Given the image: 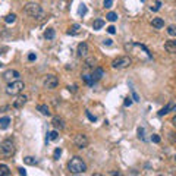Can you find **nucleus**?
<instances>
[{
  "mask_svg": "<svg viewBox=\"0 0 176 176\" xmlns=\"http://www.w3.org/2000/svg\"><path fill=\"white\" fill-rule=\"evenodd\" d=\"M68 169L72 175H81V173H85L87 164L81 157H73L68 164Z\"/></svg>",
  "mask_w": 176,
  "mask_h": 176,
  "instance_id": "f257e3e1",
  "label": "nucleus"
},
{
  "mask_svg": "<svg viewBox=\"0 0 176 176\" xmlns=\"http://www.w3.org/2000/svg\"><path fill=\"white\" fill-rule=\"evenodd\" d=\"M16 151V147H15V141L10 138H6L0 143V154L3 157H12Z\"/></svg>",
  "mask_w": 176,
  "mask_h": 176,
  "instance_id": "f03ea898",
  "label": "nucleus"
},
{
  "mask_svg": "<svg viewBox=\"0 0 176 176\" xmlns=\"http://www.w3.org/2000/svg\"><path fill=\"white\" fill-rule=\"evenodd\" d=\"M24 12L28 16H31V18H40L41 15H43V9H41V6L38 5V3H35V2H33V3H27L24 8Z\"/></svg>",
  "mask_w": 176,
  "mask_h": 176,
  "instance_id": "7ed1b4c3",
  "label": "nucleus"
},
{
  "mask_svg": "<svg viewBox=\"0 0 176 176\" xmlns=\"http://www.w3.org/2000/svg\"><path fill=\"white\" fill-rule=\"evenodd\" d=\"M25 88V84L22 81H19V79H15V81L9 82L8 87H6V93L9 95H18L21 94V91Z\"/></svg>",
  "mask_w": 176,
  "mask_h": 176,
  "instance_id": "20e7f679",
  "label": "nucleus"
},
{
  "mask_svg": "<svg viewBox=\"0 0 176 176\" xmlns=\"http://www.w3.org/2000/svg\"><path fill=\"white\" fill-rule=\"evenodd\" d=\"M131 63H132V60L128 56H119L112 62V68L113 69H125V68L131 66Z\"/></svg>",
  "mask_w": 176,
  "mask_h": 176,
  "instance_id": "39448f33",
  "label": "nucleus"
},
{
  "mask_svg": "<svg viewBox=\"0 0 176 176\" xmlns=\"http://www.w3.org/2000/svg\"><path fill=\"white\" fill-rule=\"evenodd\" d=\"M88 137H87L85 133H78L73 137V144H75V147L78 148H85L88 147Z\"/></svg>",
  "mask_w": 176,
  "mask_h": 176,
  "instance_id": "423d86ee",
  "label": "nucleus"
},
{
  "mask_svg": "<svg viewBox=\"0 0 176 176\" xmlns=\"http://www.w3.org/2000/svg\"><path fill=\"white\" fill-rule=\"evenodd\" d=\"M57 84H59V79H57V76H54V75H47L43 81L44 88H47V90H54L57 87Z\"/></svg>",
  "mask_w": 176,
  "mask_h": 176,
  "instance_id": "0eeeda50",
  "label": "nucleus"
},
{
  "mask_svg": "<svg viewBox=\"0 0 176 176\" xmlns=\"http://www.w3.org/2000/svg\"><path fill=\"white\" fill-rule=\"evenodd\" d=\"M18 78H19V72L15 71V69H9V71H6L3 73V79L5 81H15Z\"/></svg>",
  "mask_w": 176,
  "mask_h": 176,
  "instance_id": "6e6552de",
  "label": "nucleus"
},
{
  "mask_svg": "<svg viewBox=\"0 0 176 176\" xmlns=\"http://www.w3.org/2000/svg\"><path fill=\"white\" fill-rule=\"evenodd\" d=\"M170 112H176V104L173 103V101H170V103H167V106H164L160 112H158V116H164V114L170 113Z\"/></svg>",
  "mask_w": 176,
  "mask_h": 176,
  "instance_id": "1a4fd4ad",
  "label": "nucleus"
},
{
  "mask_svg": "<svg viewBox=\"0 0 176 176\" xmlns=\"http://www.w3.org/2000/svg\"><path fill=\"white\" fill-rule=\"evenodd\" d=\"M76 53H78V56L79 57H85L88 54V44L87 43H79L78 44V48H76Z\"/></svg>",
  "mask_w": 176,
  "mask_h": 176,
  "instance_id": "9d476101",
  "label": "nucleus"
},
{
  "mask_svg": "<svg viewBox=\"0 0 176 176\" xmlns=\"http://www.w3.org/2000/svg\"><path fill=\"white\" fill-rule=\"evenodd\" d=\"M52 125L56 129L62 131V129L65 128V120H63V118H60V116H54V118H53V120H52Z\"/></svg>",
  "mask_w": 176,
  "mask_h": 176,
  "instance_id": "9b49d317",
  "label": "nucleus"
},
{
  "mask_svg": "<svg viewBox=\"0 0 176 176\" xmlns=\"http://www.w3.org/2000/svg\"><path fill=\"white\" fill-rule=\"evenodd\" d=\"M27 95H18L16 97V100L13 101V107L15 109H21V107H24L25 103H27Z\"/></svg>",
  "mask_w": 176,
  "mask_h": 176,
  "instance_id": "f8f14e48",
  "label": "nucleus"
},
{
  "mask_svg": "<svg viewBox=\"0 0 176 176\" xmlns=\"http://www.w3.org/2000/svg\"><path fill=\"white\" fill-rule=\"evenodd\" d=\"M164 50H166L167 53H170V54H175L176 53V40H169V41H166Z\"/></svg>",
  "mask_w": 176,
  "mask_h": 176,
  "instance_id": "ddd939ff",
  "label": "nucleus"
},
{
  "mask_svg": "<svg viewBox=\"0 0 176 176\" xmlns=\"http://www.w3.org/2000/svg\"><path fill=\"white\" fill-rule=\"evenodd\" d=\"M93 79H94V82H97V81H100L101 78L104 76V71L101 69V68H95L94 71H93Z\"/></svg>",
  "mask_w": 176,
  "mask_h": 176,
  "instance_id": "4468645a",
  "label": "nucleus"
},
{
  "mask_svg": "<svg viewBox=\"0 0 176 176\" xmlns=\"http://www.w3.org/2000/svg\"><path fill=\"white\" fill-rule=\"evenodd\" d=\"M151 25L154 27V28L160 29V28H163V27H164V21H163L162 18H154L151 21Z\"/></svg>",
  "mask_w": 176,
  "mask_h": 176,
  "instance_id": "2eb2a0df",
  "label": "nucleus"
},
{
  "mask_svg": "<svg viewBox=\"0 0 176 176\" xmlns=\"http://www.w3.org/2000/svg\"><path fill=\"white\" fill-rule=\"evenodd\" d=\"M10 125V118L5 116V118H0V128L2 129H8Z\"/></svg>",
  "mask_w": 176,
  "mask_h": 176,
  "instance_id": "dca6fc26",
  "label": "nucleus"
},
{
  "mask_svg": "<svg viewBox=\"0 0 176 176\" xmlns=\"http://www.w3.org/2000/svg\"><path fill=\"white\" fill-rule=\"evenodd\" d=\"M79 31H81V25L75 24V25H72L71 28H69L68 34H69V35H78V34H79Z\"/></svg>",
  "mask_w": 176,
  "mask_h": 176,
  "instance_id": "f3484780",
  "label": "nucleus"
},
{
  "mask_svg": "<svg viewBox=\"0 0 176 176\" xmlns=\"http://www.w3.org/2000/svg\"><path fill=\"white\" fill-rule=\"evenodd\" d=\"M54 35H56V31L53 28H47L44 31V38H46V40H53Z\"/></svg>",
  "mask_w": 176,
  "mask_h": 176,
  "instance_id": "a211bd4d",
  "label": "nucleus"
},
{
  "mask_svg": "<svg viewBox=\"0 0 176 176\" xmlns=\"http://www.w3.org/2000/svg\"><path fill=\"white\" fill-rule=\"evenodd\" d=\"M37 110L41 114H44V116H50V109L47 107V104H40L37 107Z\"/></svg>",
  "mask_w": 176,
  "mask_h": 176,
  "instance_id": "6ab92c4d",
  "label": "nucleus"
},
{
  "mask_svg": "<svg viewBox=\"0 0 176 176\" xmlns=\"http://www.w3.org/2000/svg\"><path fill=\"white\" fill-rule=\"evenodd\" d=\"M10 175V169L6 164H0V176H9Z\"/></svg>",
  "mask_w": 176,
  "mask_h": 176,
  "instance_id": "aec40b11",
  "label": "nucleus"
},
{
  "mask_svg": "<svg viewBox=\"0 0 176 176\" xmlns=\"http://www.w3.org/2000/svg\"><path fill=\"white\" fill-rule=\"evenodd\" d=\"M57 138H59V132L57 131H52V132L47 133V141H54Z\"/></svg>",
  "mask_w": 176,
  "mask_h": 176,
  "instance_id": "412c9836",
  "label": "nucleus"
},
{
  "mask_svg": "<svg viewBox=\"0 0 176 176\" xmlns=\"http://www.w3.org/2000/svg\"><path fill=\"white\" fill-rule=\"evenodd\" d=\"M82 79L85 81L87 85H90V87L94 85V79H93V76L91 75H82Z\"/></svg>",
  "mask_w": 176,
  "mask_h": 176,
  "instance_id": "4be33fe9",
  "label": "nucleus"
},
{
  "mask_svg": "<svg viewBox=\"0 0 176 176\" xmlns=\"http://www.w3.org/2000/svg\"><path fill=\"white\" fill-rule=\"evenodd\" d=\"M103 25H104V21H103V19H95L94 24H93V28L100 29V28H103Z\"/></svg>",
  "mask_w": 176,
  "mask_h": 176,
  "instance_id": "5701e85b",
  "label": "nucleus"
},
{
  "mask_svg": "<svg viewBox=\"0 0 176 176\" xmlns=\"http://www.w3.org/2000/svg\"><path fill=\"white\" fill-rule=\"evenodd\" d=\"M15 21H16V15H15V13H10V15H8V16L5 18L6 24H13Z\"/></svg>",
  "mask_w": 176,
  "mask_h": 176,
  "instance_id": "b1692460",
  "label": "nucleus"
},
{
  "mask_svg": "<svg viewBox=\"0 0 176 176\" xmlns=\"http://www.w3.org/2000/svg\"><path fill=\"white\" fill-rule=\"evenodd\" d=\"M167 34L170 37H176V25H169L167 27Z\"/></svg>",
  "mask_w": 176,
  "mask_h": 176,
  "instance_id": "393cba45",
  "label": "nucleus"
},
{
  "mask_svg": "<svg viewBox=\"0 0 176 176\" xmlns=\"http://www.w3.org/2000/svg\"><path fill=\"white\" fill-rule=\"evenodd\" d=\"M106 18H107V21H110V22H114V21H118V13H114V12H109Z\"/></svg>",
  "mask_w": 176,
  "mask_h": 176,
  "instance_id": "a878e982",
  "label": "nucleus"
},
{
  "mask_svg": "<svg viewBox=\"0 0 176 176\" xmlns=\"http://www.w3.org/2000/svg\"><path fill=\"white\" fill-rule=\"evenodd\" d=\"M24 162L27 163V164H31V166L37 164V160H35L34 157H25V158H24Z\"/></svg>",
  "mask_w": 176,
  "mask_h": 176,
  "instance_id": "bb28decb",
  "label": "nucleus"
},
{
  "mask_svg": "<svg viewBox=\"0 0 176 176\" xmlns=\"http://www.w3.org/2000/svg\"><path fill=\"white\" fill-rule=\"evenodd\" d=\"M62 156V148L60 147H57L56 150H54V153H53V157L56 158V160H59V157Z\"/></svg>",
  "mask_w": 176,
  "mask_h": 176,
  "instance_id": "cd10ccee",
  "label": "nucleus"
},
{
  "mask_svg": "<svg viewBox=\"0 0 176 176\" xmlns=\"http://www.w3.org/2000/svg\"><path fill=\"white\" fill-rule=\"evenodd\" d=\"M151 141H153V143H156V144H158V143H160V137H158L157 133H153V135H151Z\"/></svg>",
  "mask_w": 176,
  "mask_h": 176,
  "instance_id": "c85d7f7f",
  "label": "nucleus"
},
{
  "mask_svg": "<svg viewBox=\"0 0 176 176\" xmlns=\"http://www.w3.org/2000/svg\"><path fill=\"white\" fill-rule=\"evenodd\" d=\"M160 6H162V2H160V0H157V2H156V6H151V10L157 12V10L160 9Z\"/></svg>",
  "mask_w": 176,
  "mask_h": 176,
  "instance_id": "c756f323",
  "label": "nucleus"
},
{
  "mask_svg": "<svg viewBox=\"0 0 176 176\" xmlns=\"http://www.w3.org/2000/svg\"><path fill=\"white\" fill-rule=\"evenodd\" d=\"M113 6V0H104V8L106 9H110Z\"/></svg>",
  "mask_w": 176,
  "mask_h": 176,
  "instance_id": "7c9ffc66",
  "label": "nucleus"
},
{
  "mask_svg": "<svg viewBox=\"0 0 176 176\" xmlns=\"http://www.w3.org/2000/svg\"><path fill=\"white\" fill-rule=\"evenodd\" d=\"M78 13H79V15H85L87 13V6L85 5H81V8H79V10H78Z\"/></svg>",
  "mask_w": 176,
  "mask_h": 176,
  "instance_id": "2f4dec72",
  "label": "nucleus"
},
{
  "mask_svg": "<svg viewBox=\"0 0 176 176\" xmlns=\"http://www.w3.org/2000/svg\"><path fill=\"white\" fill-rule=\"evenodd\" d=\"M169 141H170L172 144H175V143H176V135H175L173 132L169 133Z\"/></svg>",
  "mask_w": 176,
  "mask_h": 176,
  "instance_id": "473e14b6",
  "label": "nucleus"
},
{
  "mask_svg": "<svg viewBox=\"0 0 176 176\" xmlns=\"http://www.w3.org/2000/svg\"><path fill=\"white\" fill-rule=\"evenodd\" d=\"M131 104H132V98H131V97L125 98V101H123V106H125V107H128V106H131Z\"/></svg>",
  "mask_w": 176,
  "mask_h": 176,
  "instance_id": "72a5a7b5",
  "label": "nucleus"
},
{
  "mask_svg": "<svg viewBox=\"0 0 176 176\" xmlns=\"http://www.w3.org/2000/svg\"><path fill=\"white\" fill-rule=\"evenodd\" d=\"M107 33L109 34H116V28H114L113 25H110V27H107Z\"/></svg>",
  "mask_w": 176,
  "mask_h": 176,
  "instance_id": "f704fd0d",
  "label": "nucleus"
},
{
  "mask_svg": "<svg viewBox=\"0 0 176 176\" xmlns=\"http://www.w3.org/2000/svg\"><path fill=\"white\" fill-rule=\"evenodd\" d=\"M138 137H139V139H143V141L145 139V138H144V129L143 128L138 129Z\"/></svg>",
  "mask_w": 176,
  "mask_h": 176,
  "instance_id": "c9c22d12",
  "label": "nucleus"
},
{
  "mask_svg": "<svg viewBox=\"0 0 176 176\" xmlns=\"http://www.w3.org/2000/svg\"><path fill=\"white\" fill-rule=\"evenodd\" d=\"M35 59H37V56H35L34 53H29V54H28V60H29V62H34Z\"/></svg>",
  "mask_w": 176,
  "mask_h": 176,
  "instance_id": "e433bc0d",
  "label": "nucleus"
},
{
  "mask_svg": "<svg viewBox=\"0 0 176 176\" xmlns=\"http://www.w3.org/2000/svg\"><path fill=\"white\" fill-rule=\"evenodd\" d=\"M93 63H95L94 59H88L87 60V68H93Z\"/></svg>",
  "mask_w": 176,
  "mask_h": 176,
  "instance_id": "4c0bfd02",
  "label": "nucleus"
},
{
  "mask_svg": "<svg viewBox=\"0 0 176 176\" xmlns=\"http://www.w3.org/2000/svg\"><path fill=\"white\" fill-rule=\"evenodd\" d=\"M87 116H88V119H90L91 122H95V116H93L90 112H87Z\"/></svg>",
  "mask_w": 176,
  "mask_h": 176,
  "instance_id": "58836bf2",
  "label": "nucleus"
},
{
  "mask_svg": "<svg viewBox=\"0 0 176 176\" xmlns=\"http://www.w3.org/2000/svg\"><path fill=\"white\" fill-rule=\"evenodd\" d=\"M132 97H133V100L135 101H139V97H138V94H137V93H135V91L132 90Z\"/></svg>",
  "mask_w": 176,
  "mask_h": 176,
  "instance_id": "ea45409f",
  "label": "nucleus"
},
{
  "mask_svg": "<svg viewBox=\"0 0 176 176\" xmlns=\"http://www.w3.org/2000/svg\"><path fill=\"white\" fill-rule=\"evenodd\" d=\"M18 170H19V175H27V170H25V169H24V167H19V169H18Z\"/></svg>",
  "mask_w": 176,
  "mask_h": 176,
  "instance_id": "a19ab883",
  "label": "nucleus"
},
{
  "mask_svg": "<svg viewBox=\"0 0 176 176\" xmlns=\"http://www.w3.org/2000/svg\"><path fill=\"white\" fill-rule=\"evenodd\" d=\"M103 43H104L106 46H112V44H113V41H112V40H110V38H109V40H104Z\"/></svg>",
  "mask_w": 176,
  "mask_h": 176,
  "instance_id": "79ce46f5",
  "label": "nucleus"
},
{
  "mask_svg": "<svg viewBox=\"0 0 176 176\" xmlns=\"http://www.w3.org/2000/svg\"><path fill=\"white\" fill-rule=\"evenodd\" d=\"M68 90H69V91H72V93H75V91H76V87H75V85H72V87H68Z\"/></svg>",
  "mask_w": 176,
  "mask_h": 176,
  "instance_id": "37998d69",
  "label": "nucleus"
},
{
  "mask_svg": "<svg viewBox=\"0 0 176 176\" xmlns=\"http://www.w3.org/2000/svg\"><path fill=\"white\" fill-rule=\"evenodd\" d=\"M172 125H173V126L176 128V114L173 116V119H172Z\"/></svg>",
  "mask_w": 176,
  "mask_h": 176,
  "instance_id": "c03bdc74",
  "label": "nucleus"
},
{
  "mask_svg": "<svg viewBox=\"0 0 176 176\" xmlns=\"http://www.w3.org/2000/svg\"><path fill=\"white\" fill-rule=\"evenodd\" d=\"M2 66H3V65H2V62H0V68H2Z\"/></svg>",
  "mask_w": 176,
  "mask_h": 176,
  "instance_id": "a18cd8bd",
  "label": "nucleus"
},
{
  "mask_svg": "<svg viewBox=\"0 0 176 176\" xmlns=\"http://www.w3.org/2000/svg\"><path fill=\"white\" fill-rule=\"evenodd\" d=\"M175 162H176V156H175Z\"/></svg>",
  "mask_w": 176,
  "mask_h": 176,
  "instance_id": "49530a36",
  "label": "nucleus"
}]
</instances>
